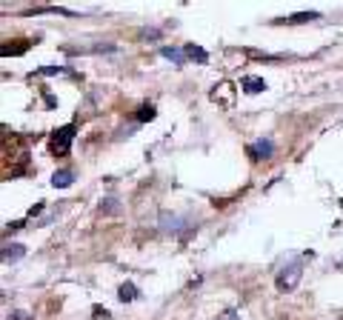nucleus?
<instances>
[{
	"mask_svg": "<svg viewBox=\"0 0 343 320\" xmlns=\"http://www.w3.org/2000/svg\"><path fill=\"white\" fill-rule=\"evenodd\" d=\"M300 274H303V266H300V260L283 266V269H280V274H277V289H280V292H292V289L300 283Z\"/></svg>",
	"mask_w": 343,
	"mask_h": 320,
	"instance_id": "obj_2",
	"label": "nucleus"
},
{
	"mask_svg": "<svg viewBox=\"0 0 343 320\" xmlns=\"http://www.w3.org/2000/svg\"><path fill=\"white\" fill-rule=\"evenodd\" d=\"M183 52H186V57H189V60H197V63H206V60H209L206 49H200V46H194V43H189Z\"/></svg>",
	"mask_w": 343,
	"mask_h": 320,
	"instance_id": "obj_9",
	"label": "nucleus"
},
{
	"mask_svg": "<svg viewBox=\"0 0 343 320\" xmlns=\"http://www.w3.org/2000/svg\"><path fill=\"white\" fill-rule=\"evenodd\" d=\"M274 155V143L269 137H260V140H255L249 146V158L252 160H269Z\"/></svg>",
	"mask_w": 343,
	"mask_h": 320,
	"instance_id": "obj_3",
	"label": "nucleus"
},
{
	"mask_svg": "<svg viewBox=\"0 0 343 320\" xmlns=\"http://www.w3.org/2000/svg\"><path fill=\"white\" fill-rule=\"evenodd\" d=\"M75 123L63 126V129H57L55 135H52V140H49V149H52V155H66L69 146H72V140H75Z\"/></svg>",
	"mask_w": 343,
	"mask_h": 320,
	"instance_id": "obj_1",
	"label": "nucleus"
},
{
	"mask_svg": "<svg viewBox=\"0 0 343 320\" xmlns=\"http://www.w3.org/2000/svg\"><path fill=\"white\" fill-rule=\"evenodd\" d=\"M137 120L143 123V120H155V106L152 103H143L140 109H137Z\"/></svg>",
	"mask_w": 343,
	"mask_h": 320,
	"instance_id": "obj_11",
	"label": "nucleus"
},
{
	"mask_svg": "<svg viewBox=\"0 0 343 320\" xmlns=\"http://www.w3.org/2000/svg\"><path fill=\"white\" fill-rule=\"evenodd\" d=\"M320 14L318 11H303V14H292V17H283L280 23H289V26H295V23H309V20H318Z\"/></svg>",
	"mask_w": 343,
	"mask_h": 320,
	"instance_id": "obj_10",
	"label": "nucleus"
},
{
	"mask_svg": "<svg viewBox=\"0 0 343 320\" xmlns=\"http://www.w3.org/2000/svg\"><path fill=\"white\" fill-rule=\"evenodd\" d=\"M9 320H29V315L26 312H14V315H9Z\"/></svg>",
	"mask_w": 343,
	"mask_h": 320,
	"instance_id": "obj_15",
	"label": "nucleus"
},
{
	"mask_svg": "<svg viewBox=\"0 0 343 320\" xmlns=\"http://www.w3.org/2000/svg\"><path fill=\"white\" fill-rule=\"evenodd\" d=\"M43 212V203H34L32 209H29V217H34V215H40Z\"/></svg>",
	"mask_w": 343,
	"mask_h": 320,
	"instance_id": "obj_13",
	"label": "nucleus"
},
{
	"mask_svg": "<svg viewBox=\"0 0 343 320\" xmlns=\"http://www.w3.org/2000/svg\"><path fill=\"white\" fill-rule=\"evenodd\" d=\"M117 297H120V303H132V300H137V286L135 283H123L120 289H117Z\"/></svg>",
	"mask_w": 343,
	"mask_h": 320,
	"instance_id": "obj_8",
	"label": "nucleus"
},
{
	"mask_svg": "<svg viewBox=\"0 0 343 320\" xmlns=\"http://www.w3.org/2000/svg\"><path fill=\"white\" fill-rule=\"evenodd\" d=\"M160 55L166 57V60H172V63H177V66H183V63H186V52L174 49V46H163V49H160Z\"/></svg>",
	"mask_w": 343,
	"mask_h": 320,
	"instance_id": "obj_5",
	"label": "nucleus"
},
{
	"mask_svg": "<svg viewBox=\"0 0 343 320\" xmlns=\"http://www.w3.org/2000/svg\"><path fill=\"white\" fill-rule=\"evenodd\" d=\"M243 89L249 91V94H260V91L266 89V80L255 78V75H246V78H243Z\"/></svg>",
	"mask_w": 343,
	"mask_h": 320,
	"instance_id": "obj_4",
	"label": "nucleus"
},
{
	"mask_svg": "<svg viewBox=\"0 0 343 320\" xmlns=\"http://www.w3.org/2000/svg\"><path fill=\"white\" fill-rule=\"evenodd\" d=\"M60 72H63V66H43L37 75H60Z\"/></svg>",
	"mask_w": 343,
	"mask_h": 320,
	"instance_id": "obj_12",
	"label": "nucleus"
},
{
	"mask_svg": "<svg viewBox=\"0 0 343 320\" xmlns=\"http://www.w3.org/2000/svg\"><path fill=\"white\" fill-rule=\"evenodd\" d=\"M220 320H240V318H238V312H235V309H229V312H226V315H223Z\"/></svg>",
	"mask_w": 343,
	"mask_h": 320,
	"instance_id": "obj_14",
	"label": "nucleus"
},
{
	"mask_svg": "<svg viewBox=\"0 0 343 320\" xmlns=\"http://www.w3.org/2000/svg\"><path fill=\"white\" fill-rule=\"evenodd\" d=\"M23 254H26V249H23L20 243H6V246H3V260H20Z\"/></svg>",
	"mask_w": 343,
	"mask_h": 320,
	"instance_id": "obj_6",
	"label": "nucleus"
},
{
	"mask_svg": "<svg viewBox=\"0 0 343 320\" xmlns=\"http://www.w3.org/2000/svg\"><path fill=\"white\" fill-rule=\"evenodd\" d=\"M72 177H75V174H72V169H60V171H55V174H52V186H55V189H66L69 183H72Z\"/></svg>",
	"mask_w": 343,
	"mask_h": 320,
	"instance_id": "obj_7",
	"label": "nucleus"
}]
</instances>
